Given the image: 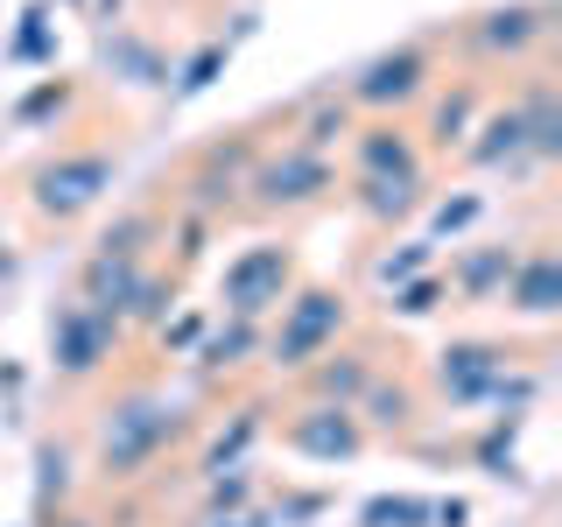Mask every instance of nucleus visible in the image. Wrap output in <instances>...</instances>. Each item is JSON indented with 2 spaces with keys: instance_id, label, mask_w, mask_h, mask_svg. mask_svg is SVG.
Here are the masks:
<instances>
[{
  "instance_id": "1",
  "label": "nucleus",
  "mask_w": 562,
  "mask_h": 527,
  "mask_svg": "<svg viewBox=\"0 0 562 527\" xmlns=\"http://www.w3.org/2000/svg\"><path fill=\"white\" fill-rule=\"evenodd\" d=\"M190 429H198V415H190L183 401H169L162 386H140V380L120 386V394L99 408V422H92V471H99V485L105 492L140 485L176 444H190Z\"/></svg>"
},
{
  "instance_id": "2",
  "label": "nucleus",
  "mask_w": 562,
  "mask_h": 527,
  "mask_svg": "<svg viewBox=\"0 0 562 527\" xmlns=\"http://www.w3.org/2000/svg\"><path fill=\"white\" fill-rule=\"evenodd\" d=\"M351 295L338 289V281H295L289 289V303L274 310V324H268V338H260V359H268V373L281 380H295L310 359H324L338 338H351Z\"/></svg>"
},
{
  "instance_id": "3",
  "label": "nucleus",
  "mask_w": 562,
  "mask_h": 527,
  "mask_svg": "<svg viewBox=\"0 0 562 527\" xmlns=\"http://www.w3.org/2000/svg\"><path fill=\"white\" fill-rule=\"evenodd\" d=\"M443 78V57H436V35H408V43L380 49V57H366L338 92L351 99V113L359 120H408L422 99H429V85Z\"/></svg>"
},
{
  "instance_id": "4",
  "label": "nucleus",
  "mask_w": 562,
  "mask_h": 527,
  "mask_svg": "<svg viewBox=\"0 0 562 527\" xmlns=\"http://www.w3.org/2000/svg\"><path fill=\"white\" fill-rule=\"evenodd\" d=\"M113 176H120V148L85 141V148L43 155V162L29 169L22 198H29V211H35L43 225H70V218H85V211H92L105 190H113Z\"/></svg>"
},
{
  "instance_id": "5",
  "label": "nucleus",
  "mask_w": 562,
  "mask_h": 527,
  "mask_svg": "<svg viewBox=\"0 0 562 527\" xmlns=\"http://www.w3.org/2000/svg\"><path fill=\"white\" fill-rule=\"evenodd\" d=\"M330 190H338V162L281 141V148H260V162L246 169V198L239 204L260 211V218H295V211H316Z\"/></svg>"
},
{
  "instance_id": "6",
  "label": "nucleus",
  "mask_w": 562,
  "mask_h": 527,
  "mask_svg": "<svg viewBox=\"0 0 562 527\" xmlns=\"http://www.w3.org/2000/svg\"><path fill=\"white\" fill-rule=\"evenodd\" d=\"M555 35V0H492V8L457 22V49L479 70L492 64H527L535 49H549Z\"/></svg>"
},
{
  "instance_id": "7",
  "label": "nucleus",
  "mask_w": 562,
  "mask_h": 527,
  "mask_svg": "<svg viewBox=\"0 0 562 527\" xmlns=\"http://www.w3.org/2000/svg\"><path fill=\"white\" fill-rule=\"evenodd\" d=\"M289 289H295V246L289 239H254L218 268V310L246 316V324H268L289 303Z\"/></svg>"
},
{
  "instance_id": "8",
  "label": "nucleus",
  "mask_w": 562,
  "mask_h": 527,
  "mask_svg": "<svg viewBox=\"0 0 562 527\" xmlns=\"http://www.w3.org/2000/svg\"><path fill=\"white\" fill-rule=\"evenodd\" d=\"M260 162V141L254 134H218V141H204L198 155H190V169H183V183H176V211H198V218L218 225L225 211H233L246 198V169Z\"/></svg>"
},
{
  "instance_id": "9",
  "label": "nucleus",
  "mask_w": 562,
  "mask_h": 527,
  "mask_svg": "<svg viewBox=\"0 0 562 527\" xmlns=\"http://www.w3.org/2000/svg\"><path fill=\"white\" fill-rule=\"evenodd\" d=\"M120 345H127V324L113 310L85 303V295L49 310V366H57V380H99L120 359Z\"/></svg>"
},
{
  "instance_id": "10",
  "label": "nucleus",
  "mask_w": 562,
  "mask_h": 527,
  "mask_svg": "<svg viewBox=\"0 0 562 527\" xmlns=\"http://www.w3.org/2000/svg\"><path fill=\"white\" fill-rule=\"evenodd\" d=\"M268 436H281V450L303 457V464H359V457L373 450L366 422L351 408H330V401H295Z\"/></svg>"
},
{
  "instance_id": "11",
  "label": "nucleus",
  "mask_w": 562,
  "mask_h": 527,
  "mask_svg": "<svg viewBox=\"0 0 562 527\" xmlns=\"http://www.w3.org/2000/svg\"><path fill=\"white\" fill-rule=\"evenodd\" d=\"M506 366H514V351H506V345H492V338H450L443 351H436V366H429L436 401H443V408H485Z\"/></svg>"
},
{
  "instance_id": "12",
  "label": "nucleus",
  "mask_w": 562,
  "mask_h": 527,
  "mask_svg": "<svg viewBox=\"0 0 562 527\" xmlns=\"http://www.w3.org/2000/svg\"><path fill=\"white\" fill-rule=\"evenodd\" d=\"M485 78L479 70H464V78H436L429 85V99H422V155H450V148H464V134H471V120L485 113Z\"/></svg>"
},
{
  "instance_id": "13",
  "label": "nucleus",
  "mask_w": 562,
  "mask_h": 527,
  "mask_svg": "<svg viewBox=\"0 0 562 527\" xmlns=\"http://www.w3.org/2000/svg\"><path fill=\"white\" fill-rule=\"evenodd\" d=\"M464 155L471 169H492V176H535V155H527V120L514 99H485V113L471 120L464 134Z\"/></svg>"
},
{
  "instance_id": "14",
  "label": "nucleus",
  "mask_w": 562,
  "mask_h": 527,
  "mask_svg": "<svg viewBox=\"0 0 562 527\" xmlns=\"http://www.w3.org/2000/svg\"><path fill=\"white\" fill-rule=\"evenodd\" d=\"M499 310L520 316V324H555V316H562V254L549 239L520 246L514 274H506V289H499Z\"/></svg>"
},
{
  "instance_id": "15",
  "label": "nucleus",
  "mask_w": 562,
  "mask_h": 527,
  "mask_svg": "<svg viewBox=\"0 0 562 527\" xmlns=\"http://www.w3.org/2000/svg\"><path fill=\"white\" fill-rule=\"evenodd\" d=\"M345 155H351V176H429V155H422L408 120H359Z\"/></svg>"
},
{
  "instance_id": "16",
  "label": "nucleus",
  "mask_w": 562,
  "mask_h": 527,
  "mask_svg": "<svg viewBox=\"0 0 562 527\" xmlns=\"http://www.w3.org/2000/svg\"><path fill=\"white\" fill-rule=\"evenodd\" d=\"M514 260H520L514 239L457 246V254H450V274H443L450 303H464V310H499V289H506V274H514Z\"/></svg>"
},
{
  "instance_id": "17",
  "label": "nucleus",
  "mask_w": 562,
  "mask_h": 527,
  "mask_svg": "<svg viewBox=\"0 0 562 527\" xmlns=\"http://www.w3.org/2000/svg\"><path fill=\"white\" fill-rule=\"evenodd\" d=\"M380 351L373 345H351V338H338L324 351V359H310L303 373H295V386H303V401H330V408H351V401L366 394V380L380 373Z\"/></svg>"
},
{
  "instance_id": "18",
  "label": "nucleus",
  "mask_w": 562,
  "mask_h": 527,
  "mask_svg": "<svg viewBox=\"0 0 562 527\" xmlns=\"http://www.w3.org/2000/svg\"><path fill=\"white\" fill-rule=\"evenodd\" d=\"M351 415L366 422V436H408L422 422V386L401 373V366H380V373L366 380V394L351 401Z\"/></svg>"
},
{
  "instance_id": "19",
  "label": "nucleus",
  "mask_w": 562,
  "mask_h": 527,
  "mask_svg": "<svg viewBox=\"0 0 562 527\" xmlns=\"http://www.w3.org/2000/svg\"><path fill=\"white\" fill-rule=\"evenodd\" d=\"M268 429H274V422H268V401H239V408H233V415H225L218 429H211L204 444H198V464H190V471H198V479L239 471L246 457L260 450V436H268Z\"/></svg>"
},
{
  "instance_id": "20",
  "label": "nucleus",
  "mask_w": 562,
  "mask_h": 527,
  "mask_svg": "<svg viewBox=\"0 0 562 527\" xmlns=\"http://www.w3.org/2000/svg\"><path fill=\"white\" fill-rule=\"evenodd\" d=\"M351 211H359L366 225H380V233H394V225H408L422 204H429V176H351Z\"/></svg>"
},
{
  "instance_id": "21",
  "label": "nucleus",
  "mask_w": 562,
  "mask_h": 527,
  "mask_svg": "<svg viewBox=\"0 0 562 527\" xmlns=\"http://www.w3.org/2000/svg\"><path fill=\"white\" fill-rule=\"evenodd\" d=\"M514 105L527 120V155H535V169H555L562 162V85H555V70H535L514 92Z\"/></svg>"
},
{
  "instance_id": "22",
  "label": "nucleus",
  "mask_w": 562,
  "mask_h": 527,
  "mask_svg": "<svg viewBox=\"0 0 562 527\" xmlns=\"http://www.w3.org/2000/svg\"><path fill=\"white\" fill-rule=\"evenodd\" d=\"M260 338H268V324H246V316H211V330L198 338L190 366H198L204 380H233V373H246V366L260 359Z\"/></svg>"
},
{
  "instance_id": "23",
  "label": "nucleus",
  "mask_w": 562,
  "mask_h": 527,
  "mask_svg": "<svg viewBox=\"0 0 562 527\" xmlns=\"http://www.w3.org/2000/svg\"><path fill=\"white\" fill-rule=\"evenodd\" d=\"M99 64L113 70L120 85H140V92H162V85H169L162 43H155V35H140V29H105L99 35Z\"/></svg>"
},
{
  "instance_id": "24",
  "label": "nucleus",
  "mask_w": 562,
  "mask_h": 527,
  "mask_svg": "<svg viewBox=\"0 0 562 527\" xmlns=\"http://www.w3.org/2000/svg\"><path fill=\"white\" fill-rule=\"evenodd\" d=\"M162 233H169V211H162V204H127V211H120V218L92 239V254L127 260V268H148L155 246H162Z\"/></svg>"
},
{
  "instance_id": "25",
  "label": "nucleus",
  "mask_w": 562,
  "mask_h": 527,
  "mask_svg": "<svg viewBox=\"0 0 562 527\" xmlns=\"http://www.w3.org/2000/svg\"><path fill=\"white\" fill-rule=\"evenodd\" d=\"M351 127H359V113H351V99L338 92V85H316V92L295 105V148H310V155L345 148Z\"/></svg>"
},
{
  "instance_id": "26",
  "label": "nucleus",
  "mask_w": 562,
  "mask_h": 527,
  "mask_svg": "<svg viewBox=\"0 0 562 527\" xmlns=\"http://www.w3.org/2000/svg\"><path fill=\"white\" fill-rule=\"evenodd\" d=\"M70 492H78V457L64 436H35V520L64 514Z\"/></svg>"
},
{
  "instance_id": "27",
  "label": "nucleus",
  "mask_w": 562,
  "mask_h": 527,
  "mask_svg": "<svg viewBox=\"0 0 562 527\" xmlns=\"http://www.w3.org/2000/svg\"><path fill=\"white\" fill-rule=\"evenodd\" d=\"M520 429H527V415H492L485 429H479V444H471V464H479L485 479H499V485H527Z\"/></svg>"
},
{
  "instance_id": "28",
  "label": "nucleus",
  "mask_w": 562,
  "mask_h": 527,
  "mask_svg": "<svg viewBox=\"0 0 562 527\" xmlns=\"http://www.w3.org/2000/svg\"><path fill=\"white\" fill-rule=\"evenodd\" d=\"M183 303V274H169L162 260L155 268H140L134 274V289H127V303H120V324H134V330H155L162 316Z\"/></svg>"
},
{
  "instance_id": "29",
  "label": "nucleus",
  "mask_w": 562,
  "mask_h": 527,
  "mask_svg": "<svg viewBox=\"0 0 562 527\" xmlns=\"http://www.w3.org/2000/svg\"><path fill=\"white\" fill-rule=\"evenodd\" d=\"M225 64H233V49H225L218 35H211V43H198V49H190L183 64H176V78L162 85V92H169V105H190V99H204L211 85L225 78Z\"/></svg>"
},
{
  "instance_id": "30",
  "label": "nucleus",
  "mask_w": 562,
  "mask_h": 527,
  "mask_svg": "<svg viewBox=\"0 0 562 527\" xmlns=\"http://www.w3.org/2000/svg\"><path fill=\"white\" fill-rule=\"evenodd\" d=\"M70 105H78V78H64V70H57V78H43L35 92L14 99V113H8V120H14L22 134H35V127H57Z\"/></svg>"
},
{
  "instance_id": "31",
  "label": "nucleus",
  "mask_w": 562,
  "mask_h": 527,
  "mask_svg": "<svg viewBox=\"0 0 562 527\" xmlns=\"http://www.w3.org/2000/svg\"><path fill=\"white\" fill-rule=\"evenodd\" d=\"M8 64H29V70L57 64V22H49V0L22 8V22H14V35H8Z\"/></svg>"
},
{
  "instance_id": "32",
  "label": "nucleus",
  "mask_w": 562,
  "mask_h": 527,
  "mask_svg": "<svg viewBox=\"0 0 562 527\" xmlns=\"http://www.w3.org/2000/svg\"><path fill=\"white\" fill-rule=\"evenodd\" d=\"M246 506H260V479L254 471H218V479H204V520H233Z\"/></svg>"
},
{
  "instance_id": "33",
  "label": "nucleus",
  "mask_w": 562,
  "mask_h": 527,
  "mask_svg": "<svg viewBox=\"0 0 562 527\" xmlns=\"http://www.w3.org/2000/svg\"><path fill=\"white\" fill-rule=\"evenodd\" d=\"M450 303V289H443V274H415V281H401V289H386V316H401V324H415V316H436Z\"/></svg>"
},
{
  "instance_id": "34",
  "label": "nucleus",
  "mask_w": 562,
  "mask_h": 527,
  "mask_svg": "<svg viewBox=\"0 0 562 527\" xmlns=\"http://www.w3.org/2000/svg\"><path fill=\"white\" fill-rule=\"evenodd\" d=\"M429 268H436V246L429 239H401V246H386V254L373 260V281H380V289H401V281H415Z\"/></svg>"
},
{
  "instance_id": "35",
  "label": "nucleus",
  "mask_w": 562,
  "mask_h": 527,
  "mask_svg": "<svg viewBox=\"0 0 562 527\" xmlns=\"http://www.w3.org/2000/svg\"><path fill=\"white\" fill-rule=\"evenodd\" d=\"M422 211H429V246H436V239L471 233V225L485 218V198H479V190H457V198H436V204H422Z\"/></svg>"
},
{
  "instance_id": "36",
  "label": "nucleus",
  "mask_w": 562,
  "mask_h": 527,
  "mask_svg": "<svg viewBox=\"0 0 562 527\" xmlns=\"http://www.w3.org/2000/svg\"><path fill=\"white\" fill-rule=\"evenodd\" d=\"M359 527H429V500L422 492H380L359 506Z\"/></svg>"
},
{
  "instance_id": "37",
  "label": "nucleus",
  "mask_w": 562,
  "mask_h": 527,
  "mask_svg": "<svg viewBox=\"0 0 562 527\" xmlns=\"http://www.w3.org/2000/svg\"><path fill=\"white\" fill-rule=\"evenodd\" d=\"M268 514H274V527H316L330 514V492L324 485H289V492H274Z\"/></svg>"
},
{
  "instance_id": "38",
  "label": "nucleus",
  "mask_w": 562,
  "mask_h": 527,
  "mask_svg": "<svg viewBox=\"0 0 562 527\" xmlns=\"http://www.w3.org/2000/svg\"><path fill=\"white\" fill-rule=\"evenodd\" d=\"M204 330H211V310H169L162 324H155V345H162L169 359H190Z\"/></svg>"
},
{
  "instance_id": "39",
  "label": "nucleus",
  "mask_w": 562,
  "mask_h": 527,
  "mask_svg": "<svg viewBox=\"0 0 562 527\" xmlns=\"http://www.w3.org/2000/svg\"><path fill=\"white\" fill-rule=\"evenodd\" d=\"M535 401H541V373H535V366H506L485 408H499V415H527Z\"/></svg>"
},
{
  "instance_id": "40",
  "label": "nucleus",
  "mask_w": 562,
  "mask_h": 527,
  "mask_svg": "<svg viewBox=\"0 0 562 527\" xmlns=\"http://www.w3.org/2000/svg\"><path fill=\"white\" fill-rule=\"evenodd\" d=\"M29 408V373H22V359H0V422H22Z\"/></svg>"
},
{
  "instance_id": "41",
  "label": "nucleus",
  "mask_w": 562,
  "mask_h": 527,
  "mask_svg": "<svg viewBox=\"0 0 562 527\" xmlns=\"http://www.w3.org/2000/svg\"><path fill=\"white\" fill-rule=\"evenodd\" d=\"M254 35H260V8H233V14H225V35H218V43L239 49V43H254Z\"/></svg>"
},
{
  "instance_id": "42",
  "label": "nucleus",
  "mask_w": 562,
  "mask_h": 527,
  "mask_svg": "<svg viewBox=\"0 0 562 527\" xmlns=\"http://www.w3.org/2000/svg\"><path fill=\"white\" fill-rule=\"evenodd\" d=\"M429 527H471V500H429Z\"/></svg>"
},
{
  "instance_id": "43",
  "label": "nucleus",
  "mask_w": 562,
  "mask_h": 527,
  "mask_svg": "<svg viewBox=\"0 0 562 527\" xmlns=\"http://www.w3.org/2000/svg\"><path fill=\"white\" fill-rule=\"evenodd\" d=\"M204 527H274V514H268V506H246V514H233V520H204Z\"/></svg>"
},
{
  "instance_id": "44",
  "label": "nucleus",
  "mask_w": 562,
  "mask_h": 527,
  "mask_svg": "<svg viewBox=\"0 0 562 527\" xmlns=\"http://www.w3.org/2000/svg\"><path fill=\"white\" fill-rule=\"evenodd\" d=\"M14 268H22V254H14V239L0 233V281H14Z\"/></svg>"
},
{
  "instance_id": "45",
  "label": "nucleus",
  "mask_w": 562,
  "mask_h": 527,
  "mask_svg": "<svg viewBox=\"0 0 562 527\" xmlns=\"http://www.w3.org/2000/svg\"><path fill=\"white\" fill-rule=\"evenodd\" d=\"M120 8H127V0H92V14H99V29H120Z\"/></svg>"
},
{
  "instance_id": "46",
  "label": "nucleus",
  "mask_w": 562,
  "mask_h": 527,
  "mask_svg": "<svg viewBox=\"0 0 562 527\" xmlns=\"http://www.w3.org/2000/svg\"><path fill=\"white\" fill-rule=\"evenodd\" d=\"M43 527H105V520H92V514H70V506H64V514H49Z\"/></svg>"
},
{
  "instance_id": "47",
  "label": "nucleus",
  "mask_w": 562,
  "mask_h": 527,
  "mask_svg": "<svg viewBox=\"0 0 562 527\" xmlns=\"http://www.w3.org/2000/svg\"><path fill=\"white\" fill-rule=\"evenodd\" d=\"M49 8H57V0H49ZM64 8H70V14H85V0H64Z\"/></svg>"
}]
</instances>
